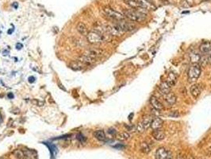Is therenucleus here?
Masks as SVG:
<instances>
[{
  "mask_svg": "<svg viewBox=\"0 0 211 159\" xmlns=\"http://www.w3.org/2000/svg\"><path fill=\"white\" fill-rule=\"evenodd\" d=\"M145 9H133V10H124L123 14L129 20L136 22H143L147 18V14L143 10Z\"/></svg>",
  "mask_w": 211,
  "mask_h": 159,
  "instance_id": "nucleus-1",
  "label": "nucleus"
},
{
  "mask_svg": "<svg viewBox=\"0 0 211 159\" xmlns=\"http://www.w3.org/2000/svg\"><path fill=\"white\" fill-rule=\"evenodd\" d=\"M110 36H103V34H101L99 32L95 31V30H92L90 31L87 35V42L90 44L92 45H99L102 44L103 42L107 41V38Z\"/></svg>",
  "mask_w": 211,
  "mask_h": 159,
  "instance_id": "nucleus-2",
  "label": "nucleus"
},
{
  "mask_svg": "<svg viewBox=\"0 0 211 159\" xmlns=\"http://www.w3.org/2000/svg\"><path fill=\"white\" fill-rule=\"evenodd\" d=\"M202 70L201 67L198 64H192L190 66L187 71V79L188 81L192 83L195 82L201 75Z\"/></svg>",
  "mask_w": 211,
  "mask_h": 159,
  "instance_id": "nucleus-3",
  "label": "nucleus"
},
{
  "mask_svg": "<svg viewBox=\"0 0 211 159\" xmlns=\"http://www.w3.org/2000/svg\"><path fill=\"white\" fill-rule=\"evenodd\" d=\"M102 12L105 15V17H107V18L112 20V21H115V22H118V21L124 19V15L123 14L116 11L112 8L109 7V6H104L103 8V10H102Z\"/></svg>",
  "mask_w": 211,
  "mask_h": 159,
  "instance_id": "nucleus-4",
  "label": "nucleus"
},
{
  "mask_svg": "<svg viewBox=\"0 0 211 159\" xmlns=\"http://www.w3.org/2000/svg\"><path fill=\"white\" fill-rule=\"evenodd\" d=\"M115 23L120 28V30L125 33V32H132L136 29V26L135 24L132 23V22H129L126 21L125 19L120 20L118 22H115Z\"/></svg>",
  "mask_w": 211,
  "mask_h": 159,
  "instance_id": "nucleus-5",
  "label": "nucleus"
},
{
  "mask_svg": "<svg viewBox=\"0 0 211 159\" xmlns=\"http://www.w3.org/2000/svg\"><path fill=\"white\" fill-rule=\"evenodd\" d=\"M156 159H172V153L165 147H159L155 153Z\"/></svg>",
  "mask_w": 211,
  "mask_h": 159,
  "instance_id": "nucleus-6",
  "label": "nucleus"
},
{
  "mask_svg": "<svg viewBox=\"0 0 211 159\" xmlns=\"http://www.w3.org/2000/svg\"><path fill=\"white\" fill-rule=\"evenodd\" d=\"M126 4L133 9H147L148 5L143 0H124Z\"/></svg>",
  "mask_w": 211,
  "mask_h": 159,
  "instance_id": "nucleus-7",
  "label": "nucleus"
},
{
  "mask_svg": "<svg viewBox=\"0 0 211 159\" xmlns=\"http://www.w3.org/2000/svg\"><path fill=\"white\" fill-rule=\"evenodd\" d=\"M13 154L18 159H32L33 156L30 151L22 150L20 149H16L13 151Z\"/></svg>",
  "mask_w": 211,
  "mask_h": 159,
  "instance_id": "nucleus-8",
  "label": "nucleus"
},
{
  "mask_svg": "<svg viewBox=\"0 0 211 159\" xmlns=\"http://www.w3.org/2000/svg\"><path fill=\"white\" fill-rule=\"evenodd\" d=\"M202 91V86L200 83H194L190 87V92L195 99H198Z\"/></svg>",
  "mask_w": 211,
  "mask_h": 159,
  "instance_id": "nucleus-9",
  "label": "nucleus"
},
{
  "mask_svg": "<svg viewBox=\"0 0 211 159\" xmlns=\"http://www.w3.org/2000/svg\"><path fill=\"white\" fill-rule=\"evenodd\" d=\"M103 52L101 50H99V49H90V50L85 52L83 54L88 56V57L93 58V59L96 60L97 58L103 55Z\"/></svg>",
  "mask_w": 211,
  "mask_h": 159,
  "instance_id": "nucleus-10",
  "label": "nucleus"
},
{
  "mask_svg": "<svg viewBox=\"0 0 211 159\" xmlns=\"http://www.w3.org/2000/svg\"><path fill=\"white\" fill-rule=\"evenodd\" d=\"M164 101L166 102V103H168L169 106H173L176 104V101H177V96L174 92L172 91H170L169 93L164 95Z\"/></svg>",
  "mask_w": 211,
  "mask_h": 159,
  "instance_id": "nucleus-11",
  "label": "nucleus"
},
{
  "mask_svg": "<svg viewBox=\"0 0 211 159\" xmlns=\"http://www.w3.org/2000/svg\"><path fill=\"white\" fill-rule=\"evenodd\" d=\"M149 102L150 104L152 105V107H153L154 109L157 110V111H162V110H164V105H163V103H162L157 98L155 97V96H152V97L150 98Z\"/></svg>",
  "mask_w": 211,
  "mask_h": 159,
  "instance_id": "nucleus-12",
  "label": "nucleus"
},
{
  "mask_svg": "<svg viewBox=\"0 0 211 159\" xmlns=\"http://www.w3.org/2000/svg\"><path fill=\"white\" fill-rule=\"evenodd\" d=\"M159 91L162 95H166L172 91V86L167 81H162L159 85Z\"/></svg>",
  "mask_w": 211,
  "mask_h": 159,
  "instance_id": "nucleus-13",
  "label": "nucleus"
},
{
  "mask_svg": "<svg viewBox=\"0 0 211 159\" xmlns=\"http://www.w3.org/2000/svg\"><path fill=\"white\" fill-rule=\"evenodd\" d=\"M199 52L201 54L207 55L211 53V42H204L200 45Z\"/></svg>",
  "mask_w": 211,
  "mask_h": 159,
  "instance_id": "nucleus-14",
  "label": "nucleus"
},
{
  "mask_svg": "<svg viewBox=\"0 0 211 159\" xmlns=\"http://www.w3.org/2000/svg\"><path fill=\"white\" fill-rule=\"evenodd\" d=\"M152 136L156 141H162V140H164L165 139L166 135L164 131H162L161 129H158L152 131Z\"/></svg>",
  "mask_w": 211,
  "mask_h": 159,
  "instance_id": "nucleus-15",
  "label": "nucleus"
},
{
  "mask_svg": "<svg viewBox=\"0 0 211 159\" xmlns=\"http://www.w3.org/2000/svg\"><path fill=\"white\" fill-rule=\"evenodd\" d=\"M163 123H164V122H163L162 119H160V118L159 117H156L154 118V119H152V123H151L150 127H151V128H152L153 131L158 129H161V127H163Z\"/></svg>",
  "mask_w": 211,
  "mask_h": 159,
  "instance_id": "nucleus-16",
  "label": "nucleus"
},
{
  "mask_svg": "<svg viewBox=\"0 0 211 159\" xmlns=\"http://www.w3.org/2000/svg\"><path fill=\"white\" fill-rule=\"evenodd\" d=\"M190 61H191L192 64H198L201 61L202 56L200 55L199 53L196 51H192L189 54Z\"/></svg>",
  "mask_w": 211,
  "mask_h": 159,
  "instance_id": "nucleus-17",
  "label": "nucleus"
},
{
  "mask_svg": "<svg viewBox=\"0 0 211 159\" xmlns=\"http://www.w3.org/2000/svg\"><path fill=\"white\" fill-rule=\"evenodd\" d=\"M76 30L77 31L79 32V34H81V35L83 36H86V37H87V34L89 33L87 26H86L83 22H79V23L77 24Z\"/></svg>",
  "mask_w": 211,
  "mask_h": 159,
  "instance_id": "nucleus-18",
  "label": "nucleus"
},
{
  "mask_svg": "<svg viewBox=\"0 0 211 159\" xmlns=\"http://www.w3.org/2000/svg\"><path fill=\"white\" fill-rule=\"evenodd\" d=\"M177 80H178L177 74H176V72H170L169 73H168V78H167V80H166V81L168 82L170 85L172 87V86H174L175 84H176V82H177Z\"/></svg>",
  "mask_w": 211,
  "mask_h": 159,
  "instance_id": "nucleus-19",
  "label": "nucleus"
},
{
  "mask_svg": "<svg viewBox=\"0 0 211 159\" xmlns=\"http://www.w3.org/2000/svg\"><path fill=\"white\" fill-rule=\"evenodd\" d=\"M93 135H94V137L96 139H98L99 141L104 142L106 141V139H107L106 134H105L104 131H103V130H97V131H95V132L93 133Z\"/></svg>",
  "mask_w": 211,
  "mask_h": 159,
  "instance_id": "nucleus-20",
  "label": "nucleus"
},
{
  "mask_svg": "<svg viewBox=\"0 0 211 159\" xmlns=\"http://www.w3.org/2000/svg\"><path fill=\"white\" fill-rule=\"evenodd\" d=\"M85 65H83L82 62H80L79 61H72L69 64V68H71L74 71H79V70H82L84 68Z\"/></svg>",
  "mask_w": 211,
  "mask_h": 159,
  "instance_id": "nucleus-21",
  "label": "nucleus"
},
{
  "mask_svg": "<svg viewBox=\"0 0 211 159\" xmlns=\"http://www.w3.org/2000/svg\"><path fill=\"white\" fill-rule=\"evenodd\" d=\"M140 151L143 152L144 153H150V151L152 150V146L150 145L148 142H143L140 144Z\"/></svg>",
  "mask_w": 211,
  "mask_h": 159,
  "instance_id": "nucleus-22",
  "label": "nucleus"
},
{
  "mask_svg": "<svg viewBox=\"0 0 211 159\" xmlns=\"http://www.w3.org/2000/svg\"><path fill=\"white\" fill-rule=\"evenodd\" d=\"M116 138L119 141H126L130 138V135L126 131H123V132H120V133L118 134Z\"/></svg>",
  "mask_w": 211,
  "mask_h": 159,
  "instance_id": "nucleus-23",
  "label": "nucleus"
},
{
  "mask_svg": "<svg viewBox=\"0 0 211 159\" xmlns=\"http://www.w3.org/2000/svg\"><path fill=\"white\" fill-rule=\"evenodd\" d=\"M152 121V117H151V116H147V117L144 118L143 121H142V123H143V125H144V128H145V129H147L148 127H150Z\"/></svg>",
  "mask_w": 211,
  "mask_h": 159,
  "instance_id": "nucleus-24",
  "label": "nucleus"
},
{
  "mask_svg": "<svg viewBox=\"0 0 211 159\" xmlns=\"http://www.w3.org/2000/svg\"><path fill=\"white\" fill-rule=\"evenodd\" d=\"M145 128H144V125H143V123H142V122H140V123H138V124L136 126V131L138 132V133H143L144 131H145Z\"/></svg>",
  "mask_w": 211,
  "mask_h": 159,
  "instance_id": "nucleus-25",
  "label": "nucleus"
},
{
  "mask_svg": "<svg viewBox=\"0 0 211 159\" xmlns=\"http://www.w3.org/2000/svg\"><path fill=\"white\" fill-rule=\"evenodd\" d=\"M168 115L172 118H179L180 116V114L178 111H171L168 113Z\"/></svg>",
  "mask_w": 211,
  "mask_h": 159,
  "instance_id": "nucleus-26",
  "label": "nucleus"
},
{
  "mask_svg": "<svg viewBox=\"0 0 211 159\" xmlns=\"http://www.w3.org/2000/svg\"><path fill=\"white\" fill-rule=\"evenodd\" d=\"M108 132H109V134H111V135H115V134H116V131H115V129H112V128L109 129Z\"/></svg>",
  "mask_w": 211,
  "mask_h": 159,
  "instance_id": "nucleus-27",
  "label": "nucleus"
},
{
  "mask_svg": "<svg viewBox=\"0 0 211 159\" xmlns=\"http://www.w3.org/2000/svg\"><path fill=\"white\" fill-rule=\"evenodd\" d=\"M34 81H35V77L34 76H30L29 77V82L30 83H34Z\"/></svg>",
  "mask_w": 211,
  "mask_h": 159,
  "instance_id": "nucleus-28",
  "label": "nucleus"
},
{
  "mask_svg": "<svg viewBox=\"0 0 211 159\" xmlns=\"http://www.w3.org/2000/svg\"><path fill=\"white\" fill-rule=\"evenodd\" d=\"M16 48H17V50H21L22 48V45L21 43H18L16 45Z\"/></svg>",
  "mask_w": 211,
  "mask_h": 159,
  "instance_id": "nucleus-29",
  "label": "nucleus"
},
{
  "mask_svg": "<svg viewBox=\"0 0 211 159\" xmlns=\"http://www.w3.org/2000/svg\"><path fill=\"white\" fill-rule=\"evenodd\" d=\"M146 2H148L150 4H153L154 3V0H144Z\"/></svg>",
  "mask_w": 211,
  "mask_h": 159,
  "instance_id": "nucleus-30",
  "label": "nucleus"
},
{
  "mask_svg": "<svg viewBox=\"0 0 211 159\" xmlns=\"http://www.w3.org/2000/svg\"><path fill=\"white\" fill-rule=\"evenodd\" d=\"M18 3H17V2H14V4H13V6H14L15 9L18 8Z\"/></svg>",
  "mask_w": 211,
  "mask_h": 159,
  "instance_id": "nucleus-31",
  "label": "nucleus"
},
{
  "mask_svg": "<svg viewBox=\"0 0 211 159\" xmlns=\"http://www.w3.org/2000/svg\"><path fill=\"white\" fill-rule=\"evenodd\" d=\"M8 97L10 98V99H12V98L14 97V95H13L12 93H9L8 94Z\"/></svg>",
  "mask_w": 211,
  "mask_h": 159,
  "instance_id": "nucleus-32",
  "label": "nucleus"
},
{
  "mask_svg": "<svg viewBox=\"0 0 211 159\" xmlns=\"http://www.w3.org/2000/svg\"><path fill=\"white\" fill-rule=\"evenodd\" d=\"M176 159H184V158L183 157H181V156H178V157H176Z\"/></svg>",
  "mask_w": 211,
  "mask_h": 159,
  "instance_id": "nucleus-33",
  "label": "nucleus"
},
{
  "mask_svg": "<svg viewBox=\"0 0 211 159\" xmlns=\"http://www.w3.org/2000/svg\"><path fill=\"white\" fill-rule=\"evenodd\" d=\"M12 32H13V30H9V31H8V34H10L12 33Z\"/></svg>",
  "mask_w": 211,
  "mask_h": 159,
  "instance_id": "nucleus-34",
  "label": "nucleus"
},
{
  "mask_svg": "<svg viewBox=\"0 0 211 159\" xmlns=\"http://www.w3.org/2000/svg\"><path fill=\"white\" fill-rule=\"evenodd\" d=\"M188 159H195V158H194V157H192V156H191V157H189V158H188Z\"/></svg>",
  "mask_w": 211,
  "mask_h": 159,
  "instance_id": "nucleus-35",
  "label": "nucleus"
},
{
  "mask_svg": "<svg viewBox=\"0 0 211 159\" xmlns=\"http://www.w3.org/2000/svg\"><path fill=\"white\" fill-rule=\"evenodd\" d=\"M0 159H6V157H0Z\"/></svg>",
  "mask_w": 211,
  "mask_h": 159,
  "instance_id": "nucleus-36",
  "label": "nucleus"
}]
</instances>
